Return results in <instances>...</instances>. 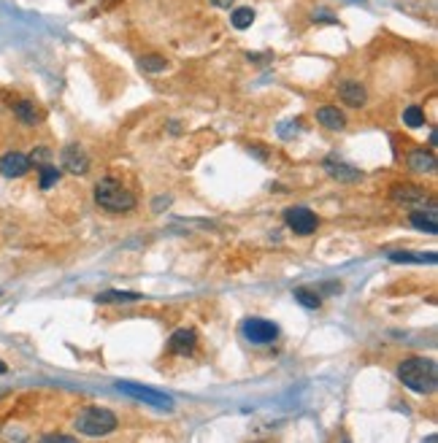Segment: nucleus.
I'll use <instances>...</instances> for the list:
<instances>
[{"label": "nucleus", "mask_w": 438, "mask_h": 443, "mask_svg": "<svg viewBox=\"0 0 438 443\" xmlns=\"http://www.w3.org/2000/svg\"><path fill=\"white\" fill-rule=\"evenodd\" d=\"M17 114H20V119L27 122V124H36V122H38V111L33 108V103H17Z\"/></svg>", "instance_id": "obj_19"}, {"label": "nucleus", "mask_w": 438, "mask_h": 443, "mask_svg": "<svg viewBox=\"0 0 438 443\" xmlns=\"http://www.w3.org/2000/svg\"><path fill=\"white\" fill-rule=\"evenodd\" d=\"M244 335L251 343H273L279 335V327L268 319H247L244 322Z\"/></svg>", "instance_id": "obj_4"}, {"label": "nucleus", "mask_w": 438, "mask_h": 443, "mask_svg": "<svg viewBox=\"0 0 438 443\" xmlns=\"http://www.w3.org/2000/svg\"><path fill=\"white\" fill-rule=\"evenodd\" d=\"M195 349V333L192 330H179L170 335V351L173 354H187Z\"/></svg>", "instance_id": "obj_10"}, {"label": "nucleus", "mask_w": 438, "mask_h": 443, "mask_svg": "<svg viewBox=\"0 0 438 443\" xmlns=\"http://www.w3.org/2000/svg\"><path fill=\"white\" fill-rule=\"evenodd\" d=\"M284 219L290 224L298 235H312L316 230V217H314L309 208H287Z\"/></svg>", "instance_id": "obj_5"}, {"label": "nucleus", "mask_w": 438, "mask_h": 443, "mask_svg": "<svg viewBox=\"0 0 438 443\" xmlns=\"http://www.w3.org/2000/svg\"><path fill=\"white\" fill-rule=\"evenodd\" d=\"M46 441H73L71 435H46Z\"/></svg>", "instance_id": "obj_24"}, {"label": "nucleus", "mask_w": 438, "mask_h": 443, "mask_svg": "<svg viewBox=\"0 0 438 443\" xmlns=\"http://www.w3.org/2000/svg\"><path fill=\"white\" fill-rule=\"evenodd\" d=\"M316 119L322 122L325 127H330V130H341V127H344V114H341L338 108H330V106L319 108V111H316Z\"/></svg>", "instance_id": "obj_11"}, {"label": "nucleus", "mask_w": 438, "mask_h": 443, "mask_svg": "<svg viewBox=\"0 0 438 443\" xmlns=\"http://www.w3.org/2000/svg\"><path fill=\"white\" fill-rule=\"evenodd\" d=\"M141 68L144 71H166V60L163 57H157V55H149V57H141Z\"/></svg>", "instance_id": "obj_23"}, {"label": "nucleus", "mask_w": 438, "mask_h": 443, "mask_svg": "<svg viewBox=\"0 0 438 443\" xmlns=\"http://www.w3.org/2000/svg\"><path fill=\"white\" fill-rule=\"evenodd\" d=\"M409 165H411L414 170H433V168H436V160H433L430 154H425V152H414V154L409 157Z\"/></svg>", "instance_id": "obj_15"}, {"label": "nucleus", "mask_w": 438, "mask_h": 443, "mask_svg": "<svg viewBox=\"0 0 438 443\" xmlns=\"http://www.w3.org/2000/svg\"><path fill=\"white\" fill-rule=\"evenodd\" d=\"M251 22H254V11H251V8H235V11H233V27L247 30Z\"/></svg>", "instance_id": "obj_17"}, {"label": "nucleus", "mask_w": 438, "mask_h": 443, "mask_svg": "<svg viewBox=\"0 0 438 443\" xmlns=\"http://www.w3.org/2000/svg\"><path fill=\"white\" fill-rule=\"evenodd\" d=\"M138 298H141L138 292H117V289L98 295V300H103V303H111V300H138Z\"/></svg>", "instance_id": "obj_20"}, {"label": "nucleus", "mask_w": 438, "mask_h": 443, "mask_svg": "<svg viewBox=\"0 0 438 443\" xmlns=\"http://www.w3.org/2000/svg\"><path fill=\"white\" fill-rule=\"evenodd\" d=\"M30 170V160L20 154V152H11V154H6L3 160H0V173L6 176V179H20Z\"/></svg>", "instance_id": "obj_7"}, {"label": "nucleus", "mask_w": 438, "mask_h": 443, "mask_svg": "<svg viewBox=\"0 0 438 443\" xmlns=\"http://www.w3.org/2000/svg\"><path fill=\"white\" fill-rule=\"evenodd\" d=\"M390 260L395 262H436V254H411V252H393Z\"/></svg>", "instance_id": "obj_16"}, {"label": "nucleus", "mask_w": 438, "mask_h": 443, "mask_svg": "<svg viewBox=\"0 0 438 443\" xmlns=\"http://www.w3.org/2000/svg\"><path fill=\"white\" fill-rule=\"evenodd\" d=\"M63 162L71 173H84V170H87V165H89L87 154H84L79 146H68V149L63 152Z\"/></svg>", "instance_id": "obj_8"}, {"label": "nucleus", "mask_w": 438, "mask_h": 443, "mask_svg": "<svg viewBox=\"0 0 438 443\" xmlns=\"http://www.w3.org/2000/svg\"><path fill=\"white\" fill-rule=\"evenodd\" d=\"M403 119H406L409 127H422V124H425V114H422L419 106H409V108L403 111Z\"/></svg>", "instance_id": "obj_18"}, {"label": "nucleus", "mask_w": 438, "mask_h": 443, "mask_svg": "<svg viewBox=\"0 0 438 443\" xmlns=\"http://www.w3.org/2000/svg\"><path fill=\"white\" fill-rule=\"evenodd\" d=\"M119 389L127 392L130 398H138V400H144V403H149V405L170 408V398L160 395V392H154V389H146V386H138V384H119Z\"/></svg>", "instance_id": "obj_6"}, {"label": "nucleus", "mask_w": 438, "mask_h": 443, "mask_svg": "<svg viewBox=\"0 0 438 443\" xmlns=\"http://www.w3.org/2000/svg\"><path fill=\"white\" fill-rule=\"evenodd\" d=\"M395 198L397 201H422L425 195L419 192L417 187H395Z\"/></svg>", "instance_id": "obj_21"}, {"label": "nucleus", "mask_w": 438, "mask_h": 443, "mask_svg": "<svg viewBox=\"0 0 438 443\" xmlns=\"http://www.w3.org/2000/svg\"><path fill=\"white\" fill-rule=\"evenodd\" d=\"M3 370H6V365H0V373H3Z\"/></svg>", "instance_id": "obj_26"}, {"label": "nucleus", "mask_w": 438, "mask_h": 443, "mask_svg": "<svg viewBox=\"0 0 438 443\" xmlns=\"http://www.w3.org/2000/svg\"><path fill=\"white\" fill-rule=\"evenodd\" d=\"M325 165H328V170L333 173L335 179H346V182H355V179H357V170H346V165H344V162L328 160Z\"/></svg>", "instance_id": "obj_14"}, {"label": "nucleus", "mask_w": 438, "mask_h": 443, "mask_svg": "<svg viewBox=\"0 0 438 443\" xmlns=\"http://www.w3.org/2000/svg\"><path fill=\"white\" fill-rule=\"evenodd\" d=\"M338 95H341V101L349 103V106H363L365 103V89L357 81H344L338 87Z\"/></svg>", "instance_id": "obj_9"}, {"label": "nucleus", "mask_w": 438, "mask_h": 443, "mask_svg": "<svg viewBox=\"0 0 438 443\" xmlns=\"http://www.w3.org/2000/svg\"><path fill=\"white\" fill-rule=\"evenodd\" d=\"M76 427H79V433H84V435H105V433H111L117 427V416L111 411H105V408L92 405V408H87V411L79 414Z\"/></svg>", "instance_id": "obj_3"}, {"label": "nucleus", "mask_w": 438, "mask_h": 443, "mask_svg": "<svg viewBox=\"0 0 438 443\" xmlns=\"http://www.w3.org/2000/svg\"><path fill=\"white\" fill-rule=\"evenodd\" d=\"M411 224L419 227V230H425V233H430V235H436V211H414L411 214Z\"/></svg>", "instance_id": "obj_12"}, {"label": "nucleus", "mask_w": 438, "mask_h": 443, "mask_svg": "<svg viewBox=\"0 0 438 443\" xmlns=\"http://www.w3.org/2000/svg\"><path fill=\"white\" fill-rule=\"evenodd\" d=\"M95 201L101 203L108 211H130L136 205V198L130 195V189H125L117 179H103L95 187Z\"/></svg>", "instance_id": "obj_2"}, {"label": "nucleus", "mask_w": 438, "mask_h": 443, "mask_svg": "<svg viewBox=\"0 0 438 443\" xmlns=\"http://www.w3.org/2000/svg\"><path fill=\"white\" fill-rule=\"evenodd\" d=\"M211 3H214V6H222V8H228L233 0H211Z\"/></svg>", "instance_id": "obj_25"}, {"label": "nucleus", "mask_w": 438, "mask_h": 443, "mask_svg": "<svg viewBox=\"0 0 438 443\" xmlns=\"http://www.w3.org/2000/svg\"><path fill=\"white\" fill-rule=\"evenodd\" d=\"M295 298H298V303L300 305H306V308H319V295L314 292V289H306V286H298L295 289Z\"/></svg>", "instance_id": "obj_13"}, {"label": "nucleus", "mask_w": 438, "mask_h": 443, "mask_svg": "<svg viewBox=\"0 0 438 443\" xmlns=\"http://www.w3.org/2000/svg\"><path fill=\"white\" fill-rule=\"evenodd\" d=\"M60 179V173H57V168H52V165H43L41 168V189H49L52 184Z\"/></svg>", "instance_id": "obj_22"}, {"label": "nucleus", "mask_w": 438, "mask_h": 443, "mask_svg": "<svg viewBox=\"0 0 438 443\" xmlns=\"http://www.w3.org/2000/svg\"><path fill=\"white\" fill-rule=\"evenodd\" d=\"M400 382L406 384L411 392H433L436 389V365L425 357H411V360H403L400 370H397Z\"/></svg>", "instance_id": "obj_1"}]
</instances>
